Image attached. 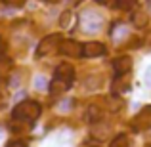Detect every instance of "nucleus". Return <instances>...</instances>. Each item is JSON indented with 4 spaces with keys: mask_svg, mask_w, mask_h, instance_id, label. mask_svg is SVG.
<instances>
[{
    "mask_svg": "<svg viewBox=\"0 0 151 147\" xmlns=\"http://www.w3.org/2000/svg\"><path fill=\"white\" fill-rule=\"evenodd\" d=\"M81 25H82L84 31L92 33V31H98L101 27V17L98 14H94V11H86V14L82 15V19H81Z\"/></svg>",
    "mask_w": 151,
    "mask_h": 147,
    "instance_id": "obj_7",
    "label": "nucleus"
},
{
    "mask_svg": "<svg viewBox=\"0 0 151 147\" xmlns=\"http://www.w3.org/2000/svg\"><path fill=\"white\" fill-rule=\"evenodd\" d=\"M8 147H27V145L23 143V141H10V143H8Z\"/></svg>",
    "mask_w": 151,
    "mask_h": 147,
    "instance_id": "obj_20",
    "label": "nucleus"
},
{
    "mask_svg": "<svg viewBox=\"0 0 151 147\" xmlns=\"http://www.w3.org/2000/svg\"><path fill=\"white\" fill-rule=\"evenodd\" d=\"M75 82V67L71 63H61L55 67L54 78L50 80V94L52 96H61L73 86Z\"/></svg>",
    "mask_w": 151,
    "mask_h": 147,
    "instance_id": "obj_1",
    "label": "nucleus"
},
{
    "mask_svg": "<svg viewBox=\"0 0 151 147\" xmlns=\"http://www.w3.org/2000/svg\"><path fill=\"white\" fill-rule=\"evenodd\" d=\"M107 107H109V113H117V111H121V107H122V99L119 96L107 98Z\"/></svg>",
    "mask_w": 151,
    "mask_h": 147,
    "instance_id": "obj_14",
    "label": "nucleus"
},
{
    "mask_svg": "<svg viewBox=\"0 0 151 147\" xmlns=\"http://www.w3.org/2000/svg\"><path fill=\"white\" fill-rule=\"evenodd\" d=\"M147 21H149V14L145 10H138V11L132 14V23L138 29H144V27L147 25Z\"/></svg>",
    "mask_w": 151,
    "mask_h": 147,
    "instance_id": "obj_11",
    "label": "nucleus"
},
{
    "mask_svg": "<svg viewBox=\"0 0 151 147\" xmlns=\"http://www.w3.org/2000/svg\"><path fill=\"white\" fill-rule=\"evenodd\" d=\"M109 132H111V128L107 124H101V122H98V124H92V136L96 138V140H107L109 138Z\"/></svg>",
    "mask_w": 151,
    "mask_h": 147,
    "instance_id": "obj_10",
    "label": "nucleus"
},
{
    "mask_svg": "<svg viewBox=\"0 0 151 147\" xmlns=\"http://www.w3.org/2000/svg\"><path fill=\"white\" fill-rule=\"evenodd\" d=\"M109 147H130L128 136H124V134H119V136H115L113 141L109 143Z\"/></svg>",
    "mask_w": 151,
    "mask_h": 147,
    "instance_id": "obj_15",
    "label": "nucleus"
},
{
    "mask_svg": "<svg viewBox=\"0 0 151 147\" xmlns=\"http://www.w3.org/2000/svg\"><path fill=\"white\" fill-rule=\"evenodd\" d=\"M147 46H149V48H151V34H149V37H147Z\"/></svg>",
    "mask_w": 151,
    "mask_h": 147,
    "instance_id": "obj_21",
    "label": "nucleus"
},
{
    "mask_svg": "<svg viewBox=\"0 0 151 147\" xmlns=\"http://www.w3.org/2000/svg\"><path fill=\"white\" fill-rule=\"evenodd\" d=\"M71 23H73V14H71L69 10H67V11H63V14H61V17H59V25H61L63 29H69V27H71Z\"/></svg>",
    "mask_w": 151,
    "mask_h": 147,
    "instance_id": "obj_17",
    "label": "nucleus"
},
{
    "mask_svg": "<svg viewBox=\"0 0 151 147\" xmlns=\"http://www.w3.org/2000/svg\"><path fill=\"white\" fill-rule=\"evenodd\" d=\"M130 124H132V130H136V132L149 128V126H151V105L144 107V109H142L140 113L132 118V122H130Z\"/></svg>",
    "mask_w": 151,
    "mask_h": 147,
    "instance_id": "obj_4",
    "label": "nucleus"
},
{
    "mask_svg": "<svg viewBox=\"0 0 151 147\" xmlns=\"http://www.w3.org/2000/svg\"><path fill=\"white\" fill-rule=\"evenodd\" d=\"M6 2H12V0H6Z\"/></svg>",
    "mask_w": 151,
    "mask_h": 147,
    "instance_id": "obj_22",
    "label": "nucleus"
},
{
    "mask_svg": "<svg viewBox=\"0 0 151 147\" xmlns=\"http://www.w3.org/2000/svg\"><path fill=\"white\" fill-rule=\"evenodd\" d=\"M59 52H61L63 55H69V57H81L82 55V44L77 42V40H73V38H67V40L61 42Z\"/></svg>",
    "mask_w": 151,
    "mask_h": 147,
    "instance_id": "obj_6",
    "label": "nucleus"
},
{
    "mask_svg": "<svg viewBox=\"0 0 151 147\" xmlns=\"http://www.w3.org/2000/svg\"><path fill=\"white\" fill-rule=\"evenodd\" d=\"M61 42H63L61 34H58V33L48 34V37H44L40 42H38V46H37V55H38V57H44V55L55 54V52H59Z\"/></svg>",
    "mask_w": 151,
    "mask_h": 147,
    "instance_id": "obj_3",
    "label": "nucleus"
},
{
    "mask_svg": "<svg viewBox=\"0 0 151 147\" xmlns=\"http://www.w3.org/2000/svg\"><path fill=\"white\" fill-rule=\"evenodd\" d=\"M111 88H113V96H121V94H124V92L130 90V82L124 80V77H115Z\"/></svg>",
    "mask_w": 151,
    "mask_h": 147,
    "instance_id": "obj_9",
    "label": "nucleus"
},
{
    "mask_svg": "<svg viewBox=\"0 0 151 147\" xmlns=\"http://www.w3.org/2000/svg\"><path fill=\"white\" fill-rule=\"evenodd\" d=\"M98 4H101V6H107V8H115L117 6V0H96Z\"/></svg>",
    "mask_w": 151,
    "mask_h": 147,
    "instance_id": "obj_19",
    "label": "nucleus"
},
{
    "mask_svg": "<svg viewBox=\"0 0 151 147\" xmlns=\"http://www.w3.org/2000/svg\"><path fill=\"white\" fill-rule=\"evenodd\" d=\"M113 71L117 77H124L132 71V57L130 55H119L117 59H113Z\"/></svg>",
    "mask_w": 151,
    "mask_h": 147,
    "instance_id": "obj_5",
    "label": "nucleus"
},
{
    "mask_svg": "<svg viewBox=\"0 0 151 147\" xmlns=\"http://www.w3.org/2000/svg\"><path fill=\"white\" fill-rule=\"evenodd\" d=\"M136 4H138V0H117V8H121V10H124V11L134 10Z\"/></svg>",
    "mask_w": 151,
    "mask_h": 147,
    "instance_id": "obj_18",
    "label": "nucleus"
},
{
    "mask_svg": "<svg viewBox=\"0 0 151 147\" xmlns=\"http://www.w3.org/2000/svg\"><path fill=\"white\" fill-rule=\"evenodd\" d=\"M12 71H14V63H12V59L6 57V55H2V57H0V77H8Z\"/></svg>",
    "mask_w": 151,
    "mask_h": 147,
    "instance_id": "obj_13",
    "label": "nucleus"
},
{
    "mask_svg": "<svg viewBox=\"0 0 151 147\" xmlns=\"http://www.w3.org/2000/svg\"><path fill=\"white\" fill-rule=\"evenodd\" d=\"M86 118H88L92 124H98V122H101L103 118V111L100 105H90L88 107V115H86Z\"/></svg>",
    "mask_w": 151,
    "mask_h": 147,
    "instance_id": "obj_12",
    "label": "nucleus"
},
{
    "mask_svg": "<svg viewBox=\"0 0 151 147\" xmlns=\"http://www.w3.org/2000/svg\"><path fill=\"white\" fill-rule=\"evenodd\" d=\"M33 84L37 90H40V92H44V90L50 88V82L46 80V77H42V75H37V77L33 78Z\"/></svg>",
    "mask_w": 151,
    "mask_h": 147,
    "instance_id": "obj_16",
    "label": "nucleus"
},
{
    "mask_svg": "<svg viewBox=\"0 0 151 147\" xmlns=\"http://www.w3.org/2000/svg\"><path fill=\"white\" fill-rule=\"evenodd\" d=\"M105 54V46L98 40H90L82 44V57H100Z\"/></svg>",
    "mask_w": 151,
    "mask_h": 147,
    "instance_id": "obj_8",
    "label": "nucleus"
},
{
    "mask_svg": "<svg viewBox=\"0 0 151 147\" xmlns=\"http://www.w3.org/2000/svg\"><path fill=\"white\" fill-rule=\"evenodd\" d=\"M42 113V107L38 101L33 99H23L14 107V118L19 122H35Z\"/></svg>",
    "mask_w": 151,
    "mask_h": 147,
    "instance_id": "obj_2",
    "label": "nucleus"
}]
</instances>
